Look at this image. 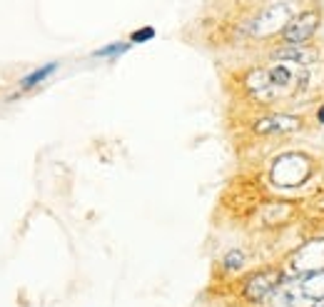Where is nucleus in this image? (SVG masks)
Here are the masks:
<instances>
[{
	"instance_id": "f257e3e1",
	"label": "nucleus",
	"mask_w": 324,
	"mask_h": 307,
	"mask_svg": "<svg viewBox=\"0 0 324 307\" xmlns=\"http://www.w3.org/2000/svg\"><path fill=\"white\" fill-rule=\"evenodd\" d=\"M319 28H322V13L317 8H304L282 25V30L274 35V43L277 45H304L317 38Z\"/></svg>"
},
{
	"instance_id": "f03ea898",
	"label": "nucleus",
	"mask_w": 324,
	"mask_h": 307,
	"mask_svg": "<svg viewBox=\"0 0 324 307\" xmlns=\"http://www.w3.org/2000/svg\"><path fill=\"white\" fill-rule=\"evenodd\" d=\"M287 282V275L279 270V267H262V270H255L252 275L244 280V300L249 302H267L269 297H274Z\"/></svg>"
},
{
	"instance_id": "7ed1b4c3",
	"label": "nucleus",
	"mask_w": 324,
	"mask_h": 307,
	"mask_svg": "<svg viewBox=\"0 0 324 307\" xmlns=\"http://www.w3.org/2000/svg\"><path fill=\"white\" fill-rule=\"evenodd\" d=\"M287 262H290L292 275H297V277L307 275V272L324 270V237L304 240V243L290 255Z\"/></svg>"
},
{
	"instance_id": "20e7f679",
	"label": "nucleus",
	"mask_w": 324,
	"mask_h": 307,
	"mask_svg": "<svg viewBox=\"0 0 324 307\" xmlns=\"http://www.w3.org/2000/svg\"><path fill=\"white\" fill-rule=\"evenodd\" d=\"M304 127L299 115H290V113H267L262 118H257L252 123V132L257 138H272V135H292Z\"/></svg>"
},
{
	"instance_id": "39448f33",
	"label": "nucleus",
	"mask_w": 324,
	"mask_h": 307,
	"mask_svg": "<svg viewBox=\"0 0 324 307\" xmlns=\"http://www.w3.org/2000/svg\"><path fill=\"white\" fill-rule=\"evenodd\" d=\"M269 60L309 65V62L317 60V48H314L312 43H304V45H274V48L269 50Z\"/></svg>"
},
{
	"instance_id": "423d86ee",
	"label": "nucleus",
	"mask_w": 324,
	"mask_h": 307,
	"mask_svg": "<svg viewBox=\"0 0 324 307\" xmlns=\"http://www.w3.org/2000/svg\"><path fill=\"white\" fill-rule=\"evenodd\" d=\"M299 280V295L309 302L324 297V270H317V272H307V275L297 277Z\"/></svg>"
},
{
	"instance_id": "0eeeda50",
	"label": "nucleus",
	"mask_w": 324,
	"mask_h": 307,
	"mask_svg": "<svg viewBox=\"0 0 324 307\" xmlns=\"http://www.w3.org/2000/svg\"><path fill=\"white\" fill-rule=\"evenodd\" d=\"M60 67V62H48V65H40V67H35L32 73H28V75H23L20 78V88L23 90H30V88H38L43 80H48L55 70Z\"/></svg>"
},
{
	"instance_id": "6e6552de",
	"label": "nucleus",
	"mask_w": 324,
	"mask_h": 307,
	"mask_svg": "<svg viewBox=\"0 0 324 307\" xmlns=\"http://www.w3.org/2000/svg\"><path fill=\"white\" fill-rule=\"evenodd\" d=\"M290 213H292V208L287 205V202H272V205H265L262 208V220H265L267 225H274V222H284V220H290Z\"/></svg>"
},
{
	"instance_id": "1a4fd4ad",
	"label": "nucleus",
	"mask_w": 324,
	"mask_h": 307,
	"mask_svg": "<svg viewBox=\"0 0 324 307\" xmlns=\"http://www.w3.org/2000/svg\"><path fill=\"white\" fill-rule=\"evenodd\" d=\"M242 267H247V255H244L242 250H230V252L222 257V270H225L227 275H235Z\"/></svg>"
},
{
	"instance_id": "9d476101",
	"label": "nucleus",
	"mask_w": 324,
	"mask_h": 307,
	"mask_svg": "<svg viewBox=\"0 0 324 307\" xmlns=\"http://www.w3.org/2000/svg\"><path fill=\"white\" fill-rule=\"evenodd\" d=\"M132 43H110L105 48H97L95 50V58H107V60H118L120 55H125L130 50Z\"/></svg>"
},
{
	"instance_id": "9b49d317",
	"label": "nucleus",
	"mask_w": 324,
	"mask_h": 307,
	"mask_svg": "<svg viewBox=\"0 0 324 307\" xmlns=\"http://www.w3.org/2000/svg\"><path fill=\"white\" fill-rule=\"evenodd\" d=\"M150 38H155V30H152V28H140L137 32L130 35V43H145Z\"/></svg>"
},
{
	"instance_id": "f8f14e48",
	"label": "nucleus",
	"mask_w": 324,
	"mask_h": 307,
	"mask_svg": "<svg viewBox=\"0 0 324 307\" xmlns=\"http://www.w3.org/2000/svg\"><path fill=\"white\" fill-rule=\"evenodd\" d=\"M314 118H317V120H319V123L324 125V103L319 105V108H317V115H314Z\"/></svg>"
},
{
	"instance_id": "ddd939ff",
	"label": "nucleus",
	"mask_w": 324,
	"mask_h": 307,
	"mask_svg": "<svg viewBox=\"0 0 324 307\" xmlns=\"http://www.w3.org/2000/svg\"><path fill=\"white\" fill-rule=\"evenodd\" d=\"M312 307H324V297H319V300H314V302H312Z\"/></svg>"
}]
</instances>
